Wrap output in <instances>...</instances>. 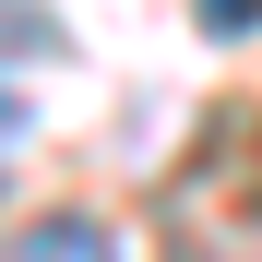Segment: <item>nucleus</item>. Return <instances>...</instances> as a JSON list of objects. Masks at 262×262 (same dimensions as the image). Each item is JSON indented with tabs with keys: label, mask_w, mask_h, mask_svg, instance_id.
I'll return each instance as SVG.
<instances>
[{
	"label": "nucleus",
	"mask_w": 262,
	"mask_h": 262,
	"mask_svg": "<svg viewBox=\"0 0 262 262\" xmlns=\"http://www.w3.org/2000/svg\"><path fill=\"white\" fill-rule=\"evenodd\" d=\"M24 250H36V262H48V250H60V262H96V250H107V227H96V214H36Z\"/></svg>",
	"instance_id": "obj_1"
},
{
	"label": "nucleus",
	"mask_w": 262,
	"mask_h": 262,
	"mask_svg": "<svg viewBox=\"0 0 262 262\" xmlns=\"http://www.w3.org/2000/svg\"><path fill=\"white\" fill-rule=\"evenodd\" d=\"M191 24L214 36V48H238V36H262V0H191Z\"/></svg>",
	"instance_id": "obj_2"
},
{
	"label": "nucleus",
	"mask_w": 262,
	"mask_h": 262,
	"mask_svg": "<svg viewBox=\"0 0 262 262\" xmlns=\"http://www.w3.org/2000/svg\"><path fill=\"white\" fill-rule=\"evenodd\" d=\"M12 48H24V60H60V48H72V36H60L48 12H36V0H12Z\"/></svg>",
	"instance_id": "obj_3"
}]
</instances>
